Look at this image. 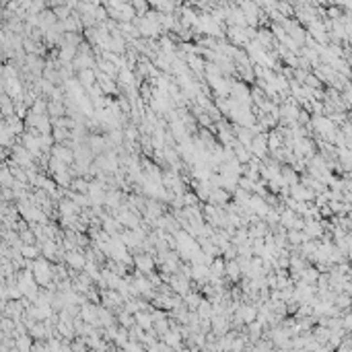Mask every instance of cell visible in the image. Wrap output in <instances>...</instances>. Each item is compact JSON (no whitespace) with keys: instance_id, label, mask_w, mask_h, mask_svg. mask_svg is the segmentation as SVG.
Segmentation results:
<instances>
[{"instance_id":"12","label":"cell","mask_w":352,"mask_h":352,"mask_svg":"<svg viewBox=\"0 0 352 352\" xmlns=\"http://www.w3.org/2000/svg\"><path fill=\"white\" fill-rule=\"evenodd\" d=\"M249 208H252V212H255V215L259 216H266L268 215V210H270V204H268V200L264 196H257V194H252V200H249Z\"/></svg>"},{"instance_id":"32","label":"cell","mask_w":352,"mask_h":352,"mask_svg":"<svg viewBox=\"0 0 352 352\" xmlns=\"http://www.w3.org/2000/svg\"><path fill=\"white\" fill-rule=\"evenodd\" d=\"M132 4L136 8L138 17H144L148 11H151V4H148V0H132Z\"/></svg>"},{"instance_id":"20","label":"cell","mask_w":352,"mask_h":352,"mask_svg":"<svg viewBox=\"0 0 352 352\" xmlns=\"http://www.w3.org/2000/svg\"><path fill=\"white\" fill-rule=\"evenodd\" d=\"M136 323H138V326H140L142 330H153V328H155L153 311H138V313H136Z\"/></svg>"},{"instance_id":"16","label":"cell","mask_w":352,"mask_h":352,"mask_svg":"<svg viewBox=\"0 0 352 352\" xmlns=\"http://www.w3.org/2000/svg\"><path fill=\"white\" fill-rule=\"evenodd\" d=\"M233 200V194H231L229 190L225 188H212V194H210V200L208 202H215L218 204V206H225L227 202Z\"/></svg>"},{"instance_id":"33","label":"cell","mask_w":352,"mask_h":352,"mask_svg":"<svg viewBox=\"0 0 352 352\" xmlns=\"http://www.w3.org/2000/svg\"><path fill=\"white\" fill-rule=\"evenodd\" d=\"M87 95L93 99V101H97V99H101V97H105V91L101 89V85L99 82H95L91 89H87Z\"/></svg>"},{"instance_id":"31","label":"cell","mask_w":352,"mask_h":352,"mask_svg":"<svg viewBox=\"0 0 352 352\" xmlns=\"http://www.w3.org/2000/svg\"><path fill=\"white\" fill-rule=\"evenodd\" d=\"M294 212L289 208V210H282L280 212V225L282 227H289V229H293V222H294Z\"/></svg>"},{"instance_id":"5","label":"cell","mask_w":352,"mask_h":352,"mask_svg":"<svg viewBox=\"0 0 352 352\" xmlns=\"http://www.w3.org/2000/svg\"><path fill=\"white\" fill-rule=\"evenodd\" d=\"M64 262H66V266L70 268V270H85V266H87L85 249L82 247L70 249V252H66V255H64Z\"/></svg>"},{"instance_id":"24","label":"cell","mask_w":352,"mask_h":352,"mask_svg":"<svg viewBox=\"0 0 352 352\" xmlns=\"http://www.w3.org/2000/svg\"><path fill=\"white\" fill-rule=\"evenodd\" d=\"M268 146H270V153L282 148V132L280 130H272V132H268Z\"/></svg>"},{"instance_id":"17","label":"cell","mask_w":352,"mask_h":352,"mask_svg":"<svg viewBox=\"0 0 352 352\" xmlns=\"http://www.w3.org/2000/svg\"><path fill=\"white\" fill-rule=\"evenodd\" d=\"M202 299H204L202 291H194V289H192L188 294L183 296V301H185V307H188L190 311H198V307H200Z\"/></svg>"},{"instance_id":"38","label":"cell","mask_w":352,"mask_h":352,"mask_svg":"<svg viewBox=\"0 0 352 352\" xmlns=\"http://www.w3.org/2000/svg\"><path fill=\"white\" fill-rule=\"evenodd\" d=\"M303 227V220L301 218H294V222H293V229H301Z\"/></svg>"},{"instance_id":"40","label":"cell","mask_w":352,"mask_h":352,"mask_svg":"<svg viewBox=\"0 0 352 352\" xmlns=\"http://www.w3.org/2000/svg\"><path fill=\"white\" fill-rule=\"evenodd\" d=\"M233 2H235V4H241V2H243V0H233Z\"/></svg>"},{"instance_id":"9","label":"cell","mask_w":352,"mask_h":352,"mask_svg":"<svg viewBox=\"0 0 352 352\" xmlns=\"http://www.w3.org/2000/svg\"><path fill=\"white\" fill-rule=\"evenodd\" d=\"M78 54V48L72 43H62L58 50H56V58H58L60 64H72L74 58H77Z\"/></svg>"},{"instance_id":"23","label":"cell","mask_w":352,"mask_h":352,"mask_svg":"<svg viewBox=\"0 0 352 352\" xmlns=\"http://www.w3.org/2000/svg\"><path fill=\"white\" fill-rule=\"evenodd\" d=\"M117 323L119 326H124V328H134L136 326V315L134 313H128L126 309H119L117 311Z\"/></svg>"},{"instance_id":"14","label":"cell","mask_w":352,"mask_h":352,"mask_svg":"<svg viewBox=\"0 0 352 352\" xmlns=\"http://www.w3.org/2000/svg\"><path fill=\"white\" fill-rule=\"evenodd\" d=\"M35 340L31 333H23V336L15 338V352H33Z\"/></svg>"},{"instance_id":"21","label":"cell","mask_w":352,"mask_h":352,"mask_svg":"<svg viewBox=\"0 0 352 352\" xmlns=\"http://www.w3.org/2000/svg\"><path fill=\"white\" fill-rule=\"evenodd\" d=\"M268 231H270V225L266 222V218L254 222V225H249V235H252V239H255V237H264Z\"/></svg>"},{"instance_id":"35","label":"cell","mask_w":352,"mask_h":352,"mask_svg":"<svg viewBox=\"0 0 352 352\" xmlns=\"http://www.w3.org/2000/svg\"><path fill=\"white\" fill-rule=\"evenodd\" d=\"M282 177H284V181H286V183H293V185L296 183V177L293 175V171L289 169V167H286V169H282Z\"/></svg>"},{"instance_id":"4","label":"cell","mask_w":352,"mask_h":352,"mask_svg":"<svg viewBox=\"0 0 352 352\" xmlns=\"http://www.w3.org/2000/svg\"><path fill=\"white\" fill-rule=\"evenodd\" d=\"M231 97L237 99L239 103H247V105H254V99H252V87L247 85L245 80H233L231 85Z\"/></svg>"},{"instance_id":"19","label":"cell","mask_w":352,"mask_h":352,"mask_svg":"<svg viewBox=\"0 0 352 352\" xmlns=\"http://www.w3.org/2000/svg\"><path fill=\"white\" fill-rule=\"evenodd\" d=\"M0 109H2V117L15 116L17 114L15 111V99L11 95H6V93H2V97H0Z\"/></svg>"},{"instance_id":"10","label":"cell","mask_w":352,"mask_h":352,"mask_svg":"<svg viewBox=\"0 0 352 352\" xmlns=\"http://www.w3.org/2000/svg\"><path fill=\"white\" fill-rule=\"evenodd\" d=\"M117 85H119V89L140 87V82H138V77H136V70H132V68H119V74H117Z\"/></svg>"},{"instance_id":"11","label":"cell","mask_w":352,"mask_h":352,"mask_svg":"<svg viewBox=\"0 0 352 352\" xmlns=\"http://www.w3.org/2000/svg\"><path fill=\"white\" fill-rule=\"evenodd\" d=\"M58 204V216H66V215H80V208L77 206V202H74L72 198H68V196H64L62 200H58L56 202Z\"/></svg>"},{"instance_id":"22","label":"cell","mask_w":352,"mask_h":352,"mask_svg":"<svg viewBox=\"0 0 352 352\" xmlns=\"http://www.w3.org/2000/svg\"><path fill=\"white\" fill-rule=\"evenodd\" d=\"M48 114L52 117H62V116H68V107L64 101H50L48 105Z\"/></svg>"},{"instance_id":"1","label":"cell","mask_w":352,"mask_h":352,"mask_svg":"<svg viewBox=\"0 0 352 352\" xmlns=\"http://www.w3.org/2000/svg\"><path fill=\"white\" fill-rule=\"evenodd\" d=\"M33 274H35V280L39 282V286H48L54 280V262L48 257H37L33 262Z\"/></svg>"},{"instance_id":"6","label":"cell","mask_w":352,"mask_h":352,"mask_svg":"<svg viewBox=\"0 0 352 352\" xmlns=\"http://www.w3.org/2000/svg\"><path fill=\"white\" fill-rule=\"evenodd\" d=\"M252 153L254 156H257V159H266L268 153H270V146H268V132H259L254 136V142H252Z\"/></svg>"},{"instance_id":"8","label":"cell","mask_w":352,"mask_h":352,"mask_svg":"<svg viewBox=\"0 0 352 352\" xmlns=\"http://www.w3.org/2000/svg\"><path fill=\"white\" fill-rule=\"evenodd\" d=\"M87 144L91 146V151L95 153V155H101V153H105L107 148H111V146H109V142H107V134H99V132L89 134Z\"/></svg>"},{"instance_id":"30","label":"cell","mask_w":352,"mask_h":352,"mask_svg":"<svg viewBox=\"0 0 352 352\" xmlns=\"http://www.w3.org/2000/svg\"><path fill=\"white\" fill-rule=\"evenodd\" d=\"M15 326H17V321H15L13 317H8V315H2V319H0V332L13 333V332H15Z\"/></svg>"},{"instance_id":"28","label":"cell","mask_w":352,"mask_h":352,"mask_svg":"<svg viewBox=\"0 0 352 352\" xmlns=\"http://www.w3.org/2000/svg\"><path fill=\"white\" fill-rule=\"evenodd\" d=\"M0 181H2L4 188H13V183H15V175L6 163L2 165V171H0Z\"/></svg>"},{"instance_id":"18","label":"cell","mask_w":352,"mask_h":352,"mask_svg":"<svg viewBox=\"0 0 352 352\" xmlns=\"http://www.w3.org/2000/svg\"><path fill=\"white\" fill-rule=\"evenodd\" d=\"M97 70H101V72H105V74H109V77H114V78H117V74H119V68L116 66L114 62H109L107 58H97V66H95Z\"/></svg>"},{"instance_id":"29","label":"cell","mask_w":352,"mask_h":352,"mask_svg":"<svg viewBox=\"0 0 352 352\" xmlns=\"http://www.w3.org/2000/svg\"><path fill=\"white\" fill-rule=\"evenodd\" d=\"M54 13H56V17H58L60 21H66V19L74 13V8L70 4H60V6H54Z\"/></svg>"},{"instance_id":"37","label":"cell","mask_w":352,"mask_h":352,"mask_svg":"<svg viewBox=\"0 0 352 352\" xmlns=\"http://www.w3.org/2000/svg\"><path fill=\"white\" fill-rule=\"evenodd\" d=\"M163 2H165V0H148V4H151V8H159Z\"/></svg>"},{"instance_id":"2","label":"cell","mask_w":352,"mask_h":352,"mask_svg":"<svg viewBox=\"0 0 352 352\" xmlns=\"http://www.w3.org/2000/svg\"><path fill=\"white\" fill-rule=\"evenodd\" d=\"M227 37L229 41L237 45V48H247L249 41H252V35H249V27H239V25H227Z\"/></svg>"},{"instance_id":"13","label":"cell","mask_w":352,"mask_h":352,"mask_svg":"<svg viewBox=\"0 0 352 352\" xmlns=\"http://www.w3.org/2000/svg\"><path fill=\"white\" fill-rule=\"evenodd\" d=\"M225 276L233 284H237L241 278H243V270H241V264H239L237 257L235 259H227V272H225Z\"/></svg>"},{"instance_id":"36","label":"cell","mask_w":352,"mask_h":352,"mask_svg":"<svg viewBox=\"0 0 352 352\" xmlns=\"http://www.w3.org/2000/svg\"><path fill=\"white\" fill-rule=\"evenodd\" d=\"M289 241H291V243H299V241H301V235H299V233H294V231H291V233H289Z\"/></svg>"},{"instance_id":"15","label":"cell","mask_w":352,"mask_h":352,"mask_svg":"<svg viewBox=\"0 0 352 352\" xmlns=\"http://www.w3.org/2000/svg\"><path fill=\"white\" fill-rule=\"evenodd\" d=\"M77 78L82 82V87L85 89H91L97 82V70L95 68H82V70L77 72Z\"/></svg>"},{"instance_id":"34","label":"cell","mask_w":352,"mask_h":352,"mask_svg":"<svg viewBox=\"0 0 352 352\" xmlns=\"http://www.w3.org/2000/svg\"><path fill=\"white\" fill-rule=\"evenodd\" d=\"M254 185H255V181H254V179H249V177H245V175H241V179H239V188H243V190H247V192H252V194H254Z\"/></svg>"},{"instance_id":"7","label":"cell","mask_w":352,"mask_h":352,"mask_svg":"<svg viewBox=\"0 0 352 352\" xmlns=\"http://www.w3.org/2000/svg\"><path fill=\"white\" fill-rule=\"evenodd\" d=\"M80 317L87 323H93V326L101 328V323H99V305L97 303H91V301L82 303L80 305Z\"/></svg>"},{"instance_id":"26","label":"cell","mask_w":352,"mask_h":352,"mask_svg":"<svg viewBox=\"0 0 352 352\" xmlns=\"http://www.w3.org/2000/svg\"><path fill=\"white\" fill-rule=\"evenodd\" d=\"M48 105H50V99H48V97H43V95H39V97L35 99V103H33L29 109L35 111V114L43 116V114H48Z\"/></svg>"},{"instance_id":"27","label":"cell","mask_w":352,"mask_h":352,"mask_svg":"<svg viewBox=\"0 0 352 352\" xmlns=\"http://www.w3.org/2000/svg\"><path fill=\"white\" fill-rule=\"evenodd\" d=\"M48 6H50V0H31L29 6H27V11H29V15H39Z\"/></svg>"},{"instance_id":"3","label":"cell","mask_w":352,"mask_h":352,"mask_svg":"<svg viewBox=\"0 0 352 352\" xmlns=\"http://www.w3.org/2000/svg\"><path fill=\"white\" fill-rule=\"evenodd\" d=\"M134 268L136 270H140V272H144V274H148V272H153V270H156V259H155V254H151V252H134Z\"/></svg>"},{"instance_id":"39","label":"cell","mask_w":352,"mask_h":352,"mask_svg":"<svg viewBox=\"0 0 352 352\" xmlns=\"http://www.w3.org/2000/svg\"><path fill=\"white\" fill-rule=\"evenodd\" d=\"M212 2H215V4H231L233 0H212Z\"/></svg>"},{"instance_id":"25","label":"cell","mask_w":352,"mask_h":352,"mask_svg":"<svg viewBox=\"0 0 352 352\" xmlns=\"http://www.w3.org/2000/svg\"><path fill=\"white\" fill-rule=\"evenodd\" d=\"M89 188H91V179L89 177H74L72 179V185H70V190L74 192H78V194H89Z\"/></svg>"}]
</instances>
